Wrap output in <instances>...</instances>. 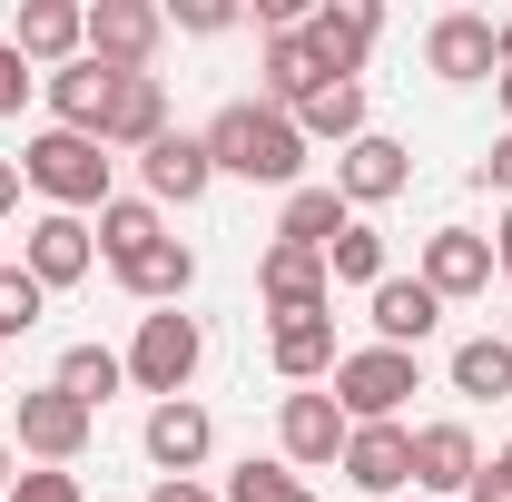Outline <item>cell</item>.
I'll list each match as a JSON object with an SVG mask.
<instances>
[{
  "label": "cell",
  "mask_w": 512,
  "mask_h": 502,
  "mask_svg": "<svg viewBox=\"0 0 512 502\" xmlns=\"http://www.w3.org/2000/svg\"><path fill=\"white\" fill-rule=\"evenodd\" d=\"M50 384H60V394H79V404L99 414V404H109V394L128 384V355H109V345H69V355H60V375H50Z\"/></svg>",
  "instance_id": "cell-28"
},
{
  "label": "cell",
  "mask_w": 512,
  "mask_h": 502,
  "mask_svg": "<svg viewBox=\"0 0 512 502\" xmlns=\"http://www.w3.org/2000/svg\"><path fill=\"white\" fill-rule=\"evenodd\" d=\"M306 40H316L325 79H355V69L375 60L384 20H375V0H325V10H306Z\"/></svg>",
  "instance_id": "cell-13"
},
{
  "label": "cell",
  "mask_w": 512,
  "mask_h": 502,
  "mask_svg": "<svg viewBox=\"0 0 512 502\" xmlns=\"http://www.w3.org/2000/svg\"><path fill=\"white\" fill-rule=\"evenodd\" d=\"M493 266H503V276H512V207H503V217H493Z\"/></svg>",
  "instance_id": "cell-37"
},
{
  "label": "cell",
  "mask_w": 512,
  "mask_h": 502,
  "mask_svg": "<svg viewBox=\"0 0 512 502\" xmlns=\"http://www.w3.org/2000/svg\"><path fill=\"white\" fill-rule=\"evenodd\" d=\"M483 473H503V483H512V443H503V453H493V463H483Z\"/></svg>",
  "instance_id": "cell-41"
},
{
  "label": "cell",
  "mask_w": 512,
  "mask_h": 502,
  "mask_svg": "<svg viewBox=\"0 0 512 502\" xmlns=\"http://www.w3.org/2000/svg\"><path fill=\"white\" fill-rule=\"evenodd\" d=\"M89 434H99V414H89V404H79V394H60V384H30V394H20V453H30V463H79V453H89Z\"/></svg>",
  "instance_id": "cell-5"
},
{
  "label": "cell",
  "mask_w": 512,
  "mask_h": 502,
  "mask_svg": "<svg viewBox=\"0 0 512 502\" xmlns=\"http://www.w3.org/2000/svg\"><path fill=\"white\" fill-rule=\"evenodd\" d=\"M414 276H424L444 306H463V296H483V286H493V237H483V227H434Z\"/></svg>",
  "instance_id": "cell-12"
},
{
  "label": "cell",
  "mask_w": 512,
  "mask_h": 502,
  "mask_svg": "<svg viewBox=\"0 0 512 502\" xmlns=\"http://www.w3.org/2000/svg\"><path fill=\"white\" fill-rule=\"evenodd\" d=\"M10 502H89V493H79V473L40 463V473H10Z\"/></svg>",
  "instance_id": "cell-32"
},
{
  "label": "cell",
  "mask_w": 512,
  "mask_h": 502,
  "mask_svg": "<svg viewBox=\"0 0 512 502\" xmlns=\"http://www.w3.org/2000/svg\"><path fill=\"white\" fill-rule=\"evenodd\" d=\"M503 345H512V315H503Z\"/></svg>",
  "instance_id": "cell-43"
},
{
  "label": "cell",
  "mask_w": 512,
  "mask_h": 502,
  "mask_svg": "<svg viewBox=\"0 0 512 502\" xmlns=\"http://www.w3.org/2000/svg\"><path fill=\"white\" fill-rule=\"evenodd\" d=\"M266 355H276V375H286V384L335 375V306H316V315H276V325H266Z\"/></svg>",
  "instance_id": "cell-22"
},
{
  "label": "cell",
  "mask_w": 512,
  "mask_h": 502,
  "mask_svg": "<svg viewBox=\"0 0 512 502\" xmlns=\"http://www.w3.org/2000/svg\"><path fill=\"white\" fill-rule=\"evenodd\" d=\"M0 266H10V256H0Z\"/></svg>",
  "instance_id": "cell-44"
},
{
  "label": "cell",
  "mask_w": 512,
  "mask_h": 502,
  "mask_svg": "<svg viewBox=\"0 0 512 502\" xmlns=\"http://www.w3.org/2000/svg\"><path fill=\"white\" fill-rule=\"evenodd\" d=\"M473 473H483L473 424H414V493H473Z\"/></svg>",
  "instance_id": "cell-21"
},
{
  "label": "cell",
  "mask_w": 512,
  "mask_h": 502,
  "mask_svg": "<svg viewBox=\"0 0 512 502\" xmlns=\"http://www.w3.org/2000/svg\"><path fill=\"white\" fill-rule=\"evenodd\" d=\"M483 188H503V197H512V128L493 138V158H483Z\"/></svg>",
  "instance_id": "cell-35"
},
{
  "label": "cell",
  "mask_w": 512,
  "mask_h": 502,
  "mask_svg": "<svg viewBox=\"0 0 512 502\" xmlns=\"http://www.w3.org/2000/svg\"><path fill=\"white\" fill-rule=\"evenodd\" d=\"M30 89H40V79H30V60L0 40V119H20V99H30Z\"/></svg>",
  "instance_id": "cell-34"
},
{
  "label": "cell",
  "mask_w": 512,
  "mask_h": 502,
  "mask_svg": "<svg viewBox=\"0 0 512 502\" xmlns=\"http://www.w3.org/2000/svg\"><path fill=\"white\" fill-rule=\"evenodd\" d=\"M493 99H503V119H512V69H493Z\"/></svg>",
  "instance_id": "cell-39"
},
{
  "label": "cell",
  "mask_w": 512,
  "mask_h": 502,
  "mask_svg": "<svg viewBox=\"0 0 512 502\" xmlns=\"http://www.w3.org/2000/svg\"><path fill=\"white\" fill-rule=\"evenodd\" d=\"M148 463H158V473H178V483H188L197 463H207V443H217V424H207V404H197V394H178V404H148Z\"/></svg>",
  "instance_id": "cell-19"
},
{
  "label": "cell",
  "mask_w": 512,
  "mask_h": 502,
  "mask_svg": "<svg viewBox=\"0 0 512 502\" xmlns=\"http://www.w3.org/2000/svg\"><path fill=\"white\" fill-rule=\"evenodd\" d=\"M453 394H473V404H503V394H512V345H503V335L453 345Z\"/></svg>",
  "instance_id": "cell-27"
},
{
  "label": "cell",
  "mask_w": 512,
  "mask_h": 502,
  "mask_svg": "<svg viewBox=\"0 0 512 502\" xmlns=\"http://www.w3.org/2000/svg\"><path fill=\"white\" fill-rule=\"evenodd\" d=\"M256 296H266V315H316V306H335V276L306 247H266L256 256Z\"/></svg>",
  "instance_id": "cell-16"
},
{
  "label": "cell",
  "mask_w": 512,
  "mask_h": 502,
  "mask_svg": "<svg viewBox=\"0 0 512 502\" xmlns=\"http://www.w3.org/2000/svg\"><path fill=\"white\" fill-rule=\"evenodd\" d=\"M20 266L40 276V286H79L89 266H99V237H89V217H30V237H20Z\"/></svg>",
  "instance_id": "cell-14"
},
{
  "label": "cell",
  "mask_w": 512,
  "mask_h": 502,
  "mask_svg": "<svg viewBox=\"0 0 512 502\" xmlns=\"http://www.w3.org/2000/svg\"><path fill=\"white\" fill-rule=\"evenodd\" d=\"M325 276H335V286H365V296L384 286V237L365 227V217H355V227H345V237L325 247Z\"/></svg>",
  "instance_id": "cell-29"
},
{
  "label": "cell",
  "mask_w": 512,
  "mask_h": 502,
  "mask_svg": "<svg viewBox=\"0 0 512 502\" xmlns=\"http://www.w3.org/2000/svg\"><path fill=\"white\" fill-rule=\"evenodd\" d=\"M0 394H10V384H0Z\"/></svg>",
  "instance_id": "cell-45"
},
{
  "label": "cell",
  "mask_w": 512,
  "mask_h": 502,
  "mask_svg": "<svg viewBox=\"0 0 512 502\" xmlns=\"http://www.w3.org/2000/svg\"><path fill=\"white\" fill-rule=\"evenodd\" d=\"M158 40H168V10H158V0H89V60L148 69Z\"/></svg>",
  "instance_id": "cell-7"
},
{
  "label": "cell",
  "mask_w": 512,
  "mask_h": 502,
  "mask_svg": "<svg viewBox=\"0 0 512 502\" xmlns=\"http://www.w3.org/2000/svg\"><path fill=\"white\" fill-rule=\"evenodd\" d=\"M197 365H207V325H197V315H178V306L138 315V345H128V384H138V394L178 404L197 384Z\"/></svg>",
  "instance_id": "cell-3"
},
{
  "label": "cell",
  "mask_w": 512,
  "mask_h": 502,
  "mask_svg": "<svg viewBox=\"0 0 512 502\" xmlns=\"http://www.w3.org/2000/svg\"><path fill=\"white\" fill-rule=\"evenodd\" d=\"M138 178H148V207H197V197L217 188V158H207V138L168 128L158 148H138Z\"/></svg>",
  "instance_id": "cell-10"
},
{
  "label": "cell",
  "mask_w": 512,
  "mask_h": 502,
  "mask_svg": "<svg viewBox=\"0 0 512 502\" xmlns=\"http://www.w3.org/2000/svg\"><path fill=\"white\" fill-rule=\"evenodd\" d=\"M345 483L365 502H394L414 483V424H355L345 434Z\"/></svg>",
  "instance_id": "cell-9"
},
{
  "label": "cell",
  "mask_w": 512,
  "mask_h": 502,
  "mask_svg": "<svg viewBox=\"0 0 512 502\" xmlns=\"http://www.w3.org/2000/svg\"><path fill=\"white\" fill-rule=\"evenodd\" d=\"M89 237H99V256H109V266H128V256H148V247H158V237H168V217H158L148 197H109Z\"/></svg>",
  "instance_id": "cell-25"
},
{
  "label": "cell",
  "mask_w": 512,
  "mask_h": 502,
  "mask_svg": "<svg viewBox=\"0 0 512 502\" xmlns=\"http://www.w3.org/2000/svg\"><path fill=\"white\" fill-rule=\"evenodd\" d=\"M325 394L345 404V424H394L404 394H424V365L394 355V345H365V355H335V384Z\"/></svg>",
  "instance_id": "cell-4"
},
{
  "label": "cell",
  "mask_w": 512,
  "mask_h": 502,
  "mask_svg": "<svg viewBox=\"0 0 512 502\" xmlns=\"http://www.w3.org/2000/svg\"><path fill=\"white\" fill-rule=\"evenodd\" d=\"M20 178L50 197L60 217H99V207H109V148L79 138V128H40V138L20 148Z\"/></svg>",
  "instance_id": "cell-2"
},
{
  "label": "cell",
  "mask_w": 512,
  "mask_h": 502,
  "mask_svg": "<svg viewBox=\"0 0 512 502\" xmlns=\"http://www.w3.org/2000/svg\"><path fill=\"white\" fill-rule=\"evenodd\" d=\"M493 50H503V69H512V20H493Z\"/></svg>",
  "instance_id": "cell-40"
},
{
  "label": "cell",
  "mask_w": 512,
  "mask_h": 502,
  "mask_svg": "<svg viewBox=\"0 0 512 502\" xmlns=\"http://www.w3.org/2000/svg\"><path fill=\"white\" fill-rule=\"evenodd\" d=\"M365 315H375V345H394V355H414L434 325H444V296L424 286V276H384L375 296H365Z\"/></svg>",
  "instance_id": "cell-15"
},
{
  "label": "cell",
  "mask_w": 512,
  "mask_h": 502,
  "mask_svg": "<svg viewBox=\"0 0 512 502\" xmlns=\"http://www.w3.org/2000/svg\"><path fill=\"white\" fill-rule=\"evenodd\" d=\"M109 89H119V69L89 60V50H79L69 69H50V79H40V99H50V128H79V138H99V119H109Z\"/></svg>",
  "instance_id": "cell-17"
},
{
  "label": "cell",
  "mask_w": 512,
  "mask_h": 502,
  "mask_svg": "<svg viewBox=\"0 0 512 502\" xmlns=\"http://www.w3.org/2000/svg\"><path fill=\"white\" fill-rule=\"evenodd\" d=\"M296 128H306V138H335V148H355V138H365V79H325L316 99L296 109Z\"/></svg>",
  "instance_id": "cell-26"
},
{
  "label": "cell",
  "mask_w": 512,
  "mask_h": 502,
  "mask_svg": "<svg viewBox=\"0 0 512 502\" xmlns=\"http://www.w3.org/2000/svg\"><path fill=\"white\" fill-rule=\"evenodd\" d=\"M10 50H20V60L40 69H69L79 60V50H89V10H79V0H20V30H10Z\"/></svg>",
  "instance_id": "cell-20"
},
{
  "label": "cell",
  "mask_w": 512,
  "mask_h": 502,
  "mask_svg": "<svg viewBox=\"0 0 512 502\" xmlns=\"http://www.w3.org/2000/svg\"><path fill=\"white\" fill-rule=\"evenodd\" d=\"M40 315H50V286H40L30 266H0V345H10V335H30Z\"/></svg>",
  "instance_id": "cell-31"
},
{
  "label": "cell",
  "mask_w": 512,
  "mask_h": 502,
  "mask_svg": "<svg viewBox=\"0 0 512 502\" xmlns=\"http://www.w3.org/2000/svg\"><path fill=\"white\" fill-rule=\"evenodd\" d=\"M414 188V148H394V138H355V148H335V197L345 207H384V197Z\"/></svg>",
  "instance_id": "cell-11"
},
{
  "label": "cell",
  "mask_w": 512,
  "mask_h": 502,
  "mask_svg": "<svg viewBox=\"0 0 512 502\" xmlns=\"http://www.w3.org/2000/svg\"><path fill=\"white\" fill-rule=\"evenodd\" d=\"M207 138V158H217V178H247V188H286L306 178V128L286 119V109H266V99H227L217 119L197 128Z\"/></svg>",
  "instance_id": "cell-1"
},
{
  "label": "cell",
  "mask_w": 512,
  "mask_h": 502,
  "mask_svg": "<svg viewBox=\"0 0 512 502\" xmlns=\"http://www.w3.org/2000/svg\"><path fill=\"white\" fill-rule=\"evenodd\" d=\"M20 188H30V178H20V168H10V158H0V217H10V207H20Z\"/></svg>",
  "instance_id": "cell-38"
},
{
  "label": "cell",
  "mask_w": 512,
  "mask_h": 502,
  "mask_svg": "<svg viewBox=\"0 0 512 502\" xmlns=\"http://www.w3.org/2000/svg\"><path fill=\"white\" fill-rule=\"evenodd\" d=\"M148 502H217V493H207L197 473H188V483H178V473H158V493H148Z\"/></svg>",
  "instance_id": "cell-36"
},
{
  "label": "cell",
  "mask_w": 512,
  "mask_h": 502,
  "mask_svg": "<svg viewBox=\"0 0 512 502\" xmlns=\"http://www.w3.org/2000/svg\"><path fill=\"white\" fill-rule=\"evenodd\" d=\"M345 404L316 394V384H296L286 404H276V443H286V473H325V463H345Z\"/></svg>",
  "instance_id": "cell-6"
},
{
  "label": "cell",
  "mask_w": 512,
  "mask_h": 502,
  "mask_svg": "<svg viewBox=\"0 0 512 502\" xmlns=\"http://www.w3.org/2000/svg\"><path fill=\"white\" fill-rule=\"evenodd\" d=\"M227 502H316V483H306V473H286V453H276V463H237V473H227Z\"/></svg>",
  "instance_id": "cell-30"
},
{
  "label": "cell",
  "mask_w": 512,
  "mask_h": 502,
  "mask_svg": "<svg viewBox=\"0 0 512 502\" xmlns=\"http://www.w3.org/2000/svg\"><path fill=\"white\" fill-rule=\"evenodd\" d=\"M345 227H355V207H345L335 188H296V197H286V217H276V247H306V256H325L335 237H345Z\"/></svg>",
  "instance_id": "cell-24"
},
{
  "label": "cell",
  "mask_w": 512,
  "mask_h": 502,
  "mask_svg": "<svg viewBox=\"0 0 512 502\" xmlns=\"http://www.w3.org/2000/svg\"><path fill=\"white\" fill-rule=\"evenodd\" d=\"M119 286L138 296V306H188V286H197V247H188V237H158L148 256H128V266H119Z\"/></svg>",
  "instance_id": "cell-23"
},
{
  "label": "cell",
  "mask_w": 512,
  "mask_h": 502,
  "mask_svg": "<svg viewBox=\"0 0 512 502\" xmlns=\"http://www.w3.org/2000/svg\"><path fill=\"white\" fill-rule=\"evenodd\" d=\"M158 138H168V79L119 69V89H109V119H99V148H158Z\"/></svg>",
  "instance_id": "cell-18"
},
{
  "label": "cell",
  "mask_w": 512,
  "mask_h": 502,
  "mask_svg": "<svg viewBox=\"0 0 512 502\" xmlns=\"http://www.w3.org/2000/svg\"><path fill=\"white\" fill-rule=\"evenodd\" d=\"M424 69H434L444 89L493 79V69H503V50H493V20H483V10H444V20L424 30Z\"/></svg>",
  "instance_id": "cell-8"
},
{
  "label": "cell",
  "mask_w": 512,
  "mask_h": 502,
  "mask_svg": "<svg viewBox=\"0 0 512 502\" xmlns=\"http://www.w3.org/2000/svg\"><path fill=\"white\" fill-rule=\"evenodd\" d=\"M0 502H10V443H0Z\"/></svg>",
  "instance_id": "cell-42"
},
{
  "label": "cell",
  "mask_w": 512,
  "mask_h": 502,
  "mask_svg": "<svg viewBox=\"0 0 512 502\" xmlns=\"http://www.w3.org/2000/svg\"><path fill=\"white\" fill-rule=\"evenodd\" d=\"M168 20H178V30H197V40H217V30H237V0H178Z\"/></svg>",
  "instance_id": "cell-33"
}]
</instances>
